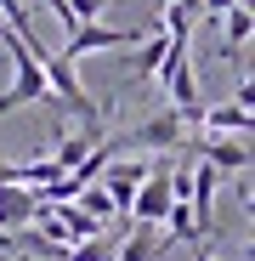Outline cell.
Returning <instances> with one entry per match:
<instances>
[{
	"mask_svg": "<svg viewBox=\"0 0 255 261\" xmlns=\"http://www.w3.org/2000/svg\"><path fill=\"white\" fill-rule=\"evenodd\" d=\"M153 74L164 80V97H170V108L187 119V130H199L204 97H199V74H193V57H187V34H170V51H164V63Z\"/></svg>",
	"mask_w": 255,
	"mask_h": 261,
	"instance_id": "6da1fadb",
	"label": "cell"
},
{
	"mask_svg": "<svg viewBox=\"0 0 255 261\" xmlns=\"http://www.w3.org/2000/svg\"><path fill=\"white\" fill-rule=\"evenodd\" d=\"M136 40H142L136 29H108V23H97V17H91V23H74V29H68L63 57H74V63H79V57H97V51H125V46H136Z\"/></svg>",
	"mask_w": 255,
	"mask_h": 261,
	"instance_id": "7a4b0ae2",
	"label": "cell"
},
{
	"mask_svg": "<svg viewBox=\"0 0 255 261\" xmlns=\"http://www.w3.org/2000/svg\"><path fill=\"white\" fill-rule=\"evenodd\" d=\"M182 148H199V159H210L216 170H249V137H233V130H204V137H187Z\"/></svg>",
	"mask_w": 255,
	"mask_h": 261,
	"instance_id": "3957f363",
	"label": "cell"
},
{
	"mask_svg": "<svg viewBox=\"0 0 255 261\" xmlns=\"http://www.w3.org/2000/svg\"><path fill=\"white\" fill-rule=\"evenodd\" d=\"M187 142V119L176 114V108H164V114H153V119H142L131 137H119V148H182Z\"/></svg>",
	"mask_w": 255,
	"mask_h": 261,
	"instance_id": "277c9868",
	"label": "cell"
},
{
	"mask_svg": "<svg viewBox=\"0 0 255 261\" xmlns=\"http://www.w3.org/2000/svg\"><path fill=\"white\" fill-rule=\"evenodd\" d=\"M148 170H153V165H142V159H119V153L97 170V176H102V188H108V199L119 204V216L131 210V193L142 188V176H148ZM125 222H131V216H125Z\"/></svg>",
	"mask_w": 255,
	"mask_h": 261,
	"instance_id": "5b68a950",
	"label": "cell"
},
{
	"mask_svg": "<svg viewBox=\"0 0 255 261\" xmlns=\"http://www.w3.org/2000/svg\"><path fill=\"white\" fill-rule=\"evenodd\" d=\"M34 210H40V193H34V188H23V182H0V233L29 227Z\"/></svg>",
	"mask_w": 255,
	"mask_h": 261,
	"instance_id": "8992f818",
	"label": "cell"
},
{
	"mask_svg": "<svg viewBox=\"0 0 255 261\" xmlns=\"http://www.w3.org/2000/svg\"><path fill=\"white\" fill-rule=\"evenodd\" d=\"M199 130H233V137H249V130H255V114H249L244 97H233V102H221V108H199Z\"/></svg>",
	"mask_w": 255,
	"mask_h": 261,
	"instance_id": "52a82bcc",
	"label": "cell"
},
{
	"mask_svg": "<svg viewBox=\"0 0 255 261\" xmlns=\"http://www.w3.org/2000/svg\"><path fill=\"white\" fill-rule=\"evenodd\" d=\"M164 51H170V34L159 29V34H148V40H136V57H131V80H148L159 63H164Z\"/></svg>",
	"mask_w": 255,
	"mask_h": 261,
	"instance_id": "ba28073f",
	"label": "cell"
},
{
	"mask_svg": "<svg viewBox=\"0 0 255 261\" xmlns=\"http://www.w3.org/2000/svg\"><path fill=\"white\" fill-rule=\"evenodd\" d=\"M131 227H136V222H131ZM164 250H170V239H153L148 227H136V239H125V250H119L114 261H159Z\"/></svg>",
	"mask_w": 255,
	"mask_h": 261,
	"instance_id": "9c48e42d",
	"label": "cell"
},
{
	"mask_svg": "<svg viewBox=\"0 0 255 261\" xmlns=\"http://www.w3.org/2000/svg\"><path fill=\"white\" fill-rule=\"evenodd\" d=\"M74 199H79V210H85V216H97L102 227H108V222H119V204L108 199V188H91V182H85V188H74Z\"/></svg>",
	"mask_w": 255,
	"mask_h": 261,
	"instance_id": "30bf717a",
	"label": "cell"
},
{
	"mask_svg": "<svg viewBox=\"0 0 255 261\" xmlns=\"http://www.w3.org/2000/svg\"><path fill=\"white\" fill-rule=\"evenodd\" d=\"M91 142H97V130H85V125H79L74 137H57V153H51V159H57L63 170H74L85 153H91Z\"/></svg>",
	"mask_w": 255,
	"mask_h": 261,
	"instance_id": "8fae6325",
	"label": "cell"
},
{
	"mask_svg": "<svg viewBox=\"0 0 255 261\" xmlns=\"http://www.w3.org/2000/svg\"><path fill=\"white\" fill-rule=\"evenodd\" d=\"M249 29H255L249 6H244V0H233V6H227V51H233V46H249Z\"/></svg>",
	"mask_w": 255,
	"mask_h": 261,
	"instance_id": "7c38bea8",
	"label": "cell"
},
{
	"mask_svg": "<svg viewBox=\"0 0 255 261\" xmlns=\"http://www.w3.org/2000/svg\"><path fill=\"white\" fill-rule=\"evenodd\" d=\"M102 6H108V0H68L74 23H91V17H102Z\"/></svg>",
	"mask_w": 255,
	"mask_h": 261,
	"instance_id": "4fadbf2b",
	"label": "cell"
},
{
	"mask_svg": "<svg viewBox=\"0 0 255 261\" xmlns=\"http://www.w3.org/2000/svg\"><path fill=\"white\" fill-rule=\"evenodd\" d=\"M170 6H176V12H187V17H199V12H204V0H170Z\"/></svg>",
	"mask_w": 255,
	"mask_h": 261,
	"instance_id": "5bb4252c",
	"label": "cell"
},
{
	"mask_svg": "<svg viewBox=\"0 0 255 261\" xmlns=\"http://www.w3.org/2000/svg\"><path fill=\"white\" fill-rule=\"evenodd\" d=\"M187 250H193V261H216V255H210V250H204V239H193Z\"/></svg>",
	"mask_w": 255,
	"mask_h": 261,
	"instance_id": "9a60e30c",
	"label": "cell"
},
{
	"mask_svg": "<svg viewBox=\"0 0 255 261\" xmlns=\"http://www.w3.org/2000/svg\"><path fill=\"white\" fill-rule=\"evenodd\" d=\"M227 6H233V0H204V12H216V17H221Z\"/></svg>",
	"mask_w": 255,
	"mask_h": 261,
	"instance_id": "2e32d148",
	"label": "cell"
}]
</instances>
